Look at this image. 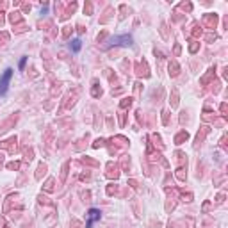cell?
<instances>
[{
  "label": "cell",
  "mask_w": 228,
  "mask_h": 228,
  "mask_svg": "<svg viewBox=\"0 0 228 228\" xmlns=\"http://www.w3.org/2000/svg\"><path fill=\"white\" fill-rule=\"evenodd\" d=\"M11 77H13V70H11V68H7V70L2 73V77H0V95H6V93H7Z\"/></svg>",
  "instance_id": "1"
},
{
  "label": "cell",
  "mask_w": 228,
  "mask_h": 228,
  "mask_svg": "<svg viewBox=\"0 0 228 228\" xmlns=\"http://www.w3.org/2000/svg\"><path fill=\"white\" fill-rule=\"evenodd\" d=\"M114 45H125V47H128V45H132V38L130 36H116V38H112L109 47H114Z\"/></svg>",
  "instance_id": "2"
},
{
  "label": "cell",
  "mask_w": 228,
  "mask_h": 228,
  "mask_svg": "<svg viewBox=\"0 0 228 228\" xmlns=\"http://www.w3.org/2000/svg\"><path fill=\"white\" fill-rule=\"evenodd\" d=\"M98 219H100V210H98V209H91V210H89V219H87V224H86V226L91 228V226H93V223L98 221Z\"/></svg>",
  "instance_id": "3"
},
{
  "label": "cell",
  "mask_w": 228,
  "mask_h": 228,
  "mask_svg": "<svg viewBox=\"0 0 228 228\" xmlns=\"http://www.w3.org/2000/svg\"><path fill=\"white\" fill-rule=\"evenodd\" d=\"M80 47H82V43H80V39H73V41L70 43V48H72V50H73L75 54H77V52L80 50Z\"/></svg>",
  "instance_id": "4"
},
{
  "label": "cell",
  "mask_w": 228,
  "mask_h": 228,
  "mask_svg": "<svg viewBox=\"0 0 228 228\" xmlns=\"http://www.w3.org/2000/svg\"><path fill=\"white\" fill-rule=\"evenodd\" d=\"M25 62H27V57H21V59H20V64H18L20 70H23V68H25Z\"/></svg>",
  "instance_id": "5"
}]
</instances>
